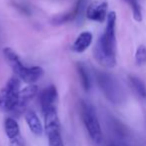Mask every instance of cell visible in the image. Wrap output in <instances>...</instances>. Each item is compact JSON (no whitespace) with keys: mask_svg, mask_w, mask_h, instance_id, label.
<instances>
[{"mask_svg":"<svg viewBox=\"0 0 146 146\" xmlns=\"http://www.w3.org/2000/svg\"><path fill=\"white\" fill-rule=\"evenodd\" d=\"M116 13H108L104 32L97 40L93 49L95 60L105 68H113L116 65Z\"/></svg>","mask_w":146,"mask_h":146,"instance_id":"obj_1","label":"cell"},{"mask_svg":"<svg viewBox=\"0 0 146 146\" xmlns=\"http://www.w3.org/2000/svg\"><path fill=\"white\" fill-rule=\"evenodd\" d=\"M3 56L7 64L11 67L15 76L27 84H33L41 79L44 74V70L40 66H25L21 62L17 53L10 47L3 49Z\"/></svg>","mask_w":146,"mask_h":146,"instance_id":"obj_2","label":"cell"},{"mask_svg":"<svg viewBox=\"0 0 146 146\" xmlns=\"http://www.w3.org/2000/svg\"><path fill=\"white\" fill-rule=\"evenodd\" d=\"M80 114L85 129L87 130L90 138L95 143H100L102 141V130L99 120L96 115L94 107L87 101H80Z\"/></svg>","mask_w":146,"mask_h":146,"instance_id":"obj_3","label":"cell"},{"mask_svg":"<svg viewBox=\"0 0 146 146\" xmlns=\"http://www.w3.org/2000/svg\"><path fill=\"white\" fill-rule=\"evenodd\" d=\"M21 81L16 76H12L4 87L0 90V112L12 113L18 102Z\"/></svg>","mask_w":146,"mask_h":146,"instance_id":"obj_4","label":"cell"},{"mask_svg":"<svg viewBox=\"0 0 146 146\" xmlns=\"http://www.w3.org/2000/svg\"><path fill=\"white\" fill-rule=\"evenodd\" d=\"M96 80L101 91L111 101H116L120 96V88L116 80L110 74L102 71L96 72Z\"/></svg>","mask_w":146,"mask_h":146,"instance_id":"obj_5","label":"cell"},{"mask_svg":"<svg viewBox=\"0 0 146 146\" xmlns=\"http://www.w3.org/2000/svg\"><path fill=\"white\" fill-rule=\"evenodd\" d=\"M108 3L105 0H96L93 1L86 10V17L89 20L102 23L107 18Z\"/></svg>","mask_w":146,"mask_h":146,"instance_id":"obj_6","label":"cell"},{"mask_svg":"<svg viewBox=\"0 0 146 146\" xmlns=\"http://www.w3.org/2000/svg\"><path fill=\"white\" fill-rule=\"evenodd\" d=\"M37 92H38V87L36 85H34V84H30V85L23 88L22 90H20L18 102H17L16 107H15L14 111L12 113L17 116H19L21 113H23L26 110L29 102L35 97Z\"/></svg>","mask_w":146,"mask_h":146,"instance_id":"obj_7","label":"cell"},{"mask_svg":"<svg viewBox=\"0 0 146 146\" xmlns=\"http://www.w3.org/2000/svg\"><path fill=\"white\" fill-rule=\"evenodd\" d=\"M57 89L54 85H49L40 94V106L42 113L45 111L55 107V103L57 101Z\"/></svg>","mask_w":146,"mask_h":146,"instance_id":"obj_8","label":"cell"},{"mask_svg":"<svg viewBox=\"0 0 146 146\" xmlns=\"http://www.w3.org/2000/svg\"><path fill=\"white\" fill-rule=\"evenodd\" d=\"M44 116V130L45 133L48 134L51 132L61 131L60 120L56 111V107L51 108L43 113Z\"/></svg>","mask_w":146,"mask_h":146,"instance_id":"obj_9","label":"cell"},{"mask_svg":"<svg viewBox=\"0 0 146 146\" xmlns=\"http://www.w3.org/2000/svg\"><path fill=\"white\" fill-rule=\"evenodd\" d=\"M85 5V0H77V2L75 3L74 7L71 9L70 11L64 13V14L58 15V16L54 17L53 22L54 24H63V23H67L73 21L75 18H77L82 12Z\"/></svg>","mask_w":146,"mask_h":146,"instance_id":"obj_10","label":"cell"},{"mask_svg":"<svg viewBox=\"0 0 146 146\" xmlns=\"http://www.w3.org/2000/svg\"><path fill=\"white\" fill-rule=\"evenodd\" d=\"M4 131L7 138L9 139V143L15 142L17 140L23 139L20 134V127L17 121L13 117H6L4 120Z\"/></svg>","mask_w":146,"mask_h":146,"instance_id":"obj_11","label":"cell"},{"mask_svg":"<svg viewBox=\"0 0 146 146\" xmlns=\"http://www.w3.org/2000/svg\"><path fill=\"white\" fill-rule=\"evenodd\" d=\"M24 117H25V121H26L29 130L36 136L42 135L43 131H44V127H43L42 123H41L40 119H39L36 112L33 111V110H27V111L25 112Z\"/></svg>","mask_w":146,"mask_h":146,"instance_id":"obj_12","label":"cell"},{"mask_svg":"<svg viewBox=\"0 0 146 146\" xmlns=\"http://www.w3.org/2000/svg\"><path fill=\"white\" fill-rule=\"evenodd\" d=\"M92 39H93L92 33H90L89 31H84L77 36L75 41L71 45V49L76 53L84 52L91 45Z\"/></svg>","mask_w":146,"mask_h":146,"instance_id":"obj_13","label":"cell"},{"mask_svg":"<svg viewBox=\"0 0 146 146\" xmlns=\"http://www.w3.org/2000/svg\"><path fill=\"white\" fill-rule=\"evenodd\" d=\"M129 83L139 97L146 98V87L140 78L136 76H129Z\"/></svg>","mask_w":146,"mask_h":146,"instance_id":"obj_14","label":"cell"},{"mask_svg":"<svg viewBox=\"0 0 146 146\" xmlns=\"http://www.w3.org/2000/svg\"><path fill=\"white\" fill-rule=\"evenodd\" d=\"M77 71H78V75H79L80 81H81V85L83 87L84 91H89L90 90V78L88 75L87 69L84 66V64L82 63H78L77 64Z\"/></svg>","mask_w":146,"mask_h":146,"instance_id":"obj_15","label":"cell"},{"mask_svg":"<svg viewBox=\"0 0 146 146\" xmlns=\"http://www.w3.org/2000/svg\"><path fill=\"white\" fill-rule=\"evenodd\" d=\"M126 3L130 6L133 13V18L135 19L138 22H141L142 21V11L140 4L138 3V0H124Z\"/></svg>","mask_w":146,"mask_h":146,"instance_id":"obj_16","label":"cell"},{"mask_svg":"<svg viewBox=\"0 0 146 146\" xmlns=\"http://www.w3.org/2000/svg\"><path fill=\"white\" fill-rule=\"evenodd\" d=\"M46 135L48 138V146H65L61 136V131L51 132Z\"/></svg>","mask_w":146,"mask_h":146,"instance_id":"obj_17","label":"cell"},{"mask_svg":"<svg viewBox=\"0 0 146 146\" xmlns=\"http://www.w3.org/2000/svg\"><path fill=\"white\" fill-rule=\"evenodd\" d=\"M135 62L137 65H144L146 63V47L144 45H139L136 49Z\"/></svg>","mask_w":146,"mask_h":146,"instance_id":"obj_18","label":"cell"}]
</instances>
